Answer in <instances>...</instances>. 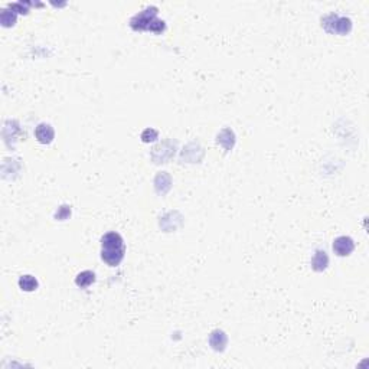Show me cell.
<instances>
[{
    "label": "cell",
    "instance_id": "cell-1",
    "mask_svg": "<svg viewBox=\"0 0 369 369\" xmlns=\"http://www.w3.org/2000/svg\"><path fill=\"white\" fill-rule=\"evenodd\" d=\"M126 245L119 232H109L101 239V258L110 267H117L124 258Z\"/></svg>",
    "mask_w": 369,
    "mask_h": 369
},
{
    "label": "cell",
    "instance_id": "cell-2",
    "mask_svg": "<svg viewBox=\"0 0 369 369\" xmlns=\"http://www.w3.org/2000/svg\"><path fill=\"white\" fill-rule=\"evenodd\" d=\"M156 13H157L156 8H147L146 11H143L139 15H136L131 19V28L134 31L147 29V31H153V32L156 33L163 32L166 26H164L163 21H157L156 19Z\"/></svg>",
    "mask_w": 369,
    "mask_h": 369
},
{
    "label": "cell",
    "instance_id": "cell-3",
    "mask_svg": "<svg viewBox=\"0 0 369 369\" xmlns=\"http://www.w3.org/2000/svg\"><path fill=\"white\" fill-rule=\"evenodd\" d=\"M353 250H355L353 239L349 238V237H339L333 242V251L336 252L337 255H340V257L349 255Z\"/></svg>",
    "mask_w": 369,
    "mask_h": 369
},
{
    "label": "cell",
    "instance_id": "cell-4",
    "mask_svg": "<svg viewBox=\"0 0 369 369\" xmlns=\"http://www.w3.org/2000/svg\"><path fill=\"white\" fill-rule=\"evenodd\" d=\"M35 136H36V139L39 143H42V144H49L51 141L54 140V129L49 126V124H39L38 127H36V130H35Z\"/></svg>",
    "mask_w": 369,
    "mask_h": 369
},
{
    "label": "cell",
    "instance_id": "cell-5",
    "mask_svg": "<svg viewBox=\"0 0 369 369\" xmlns=\"http://www.w3.org/2000/svg\"><path fill=\"white\" fill-rule=\"evenodd\" d=\"M327 264H329V257H327V254H326L325 251L322 250L316 251L315 257H313V260H312V267H313V270H316V271H323L326 267H327Z\"/></svg>",
    "mask_w": 369,
    "mask_h": 369
},
{
    "label": "cell",
    "instance_id": "cell-6",
    "mask_svg": "<svg viewBox=\"0 0 369 369\" xmlns=\"http://www.w3.org/2000/svg\"><path fill=\"white\" fill-rule=\"evenodd\" d=\"M94 282H96V274L93 271H82L81 274H78V277L75 279L76 286L81 289H85Z\"/></svg>",
    "mask_w": 369,
    "mask_h": 369
},
{
    "label": "cell",
    "instance_id": "cell-7",
    "mask_svg": "<svg viewBox=\"0 0 369 369\" xmlns=\"http://www.w3.org/2000/svg\"><path fill=\"white\" fill-rule=\"evenodd\" d=\"M19 287L25 292H33L38 289V280L32 275H22L19 279Z\"/></svg>",
    "mask_w": 369,
    "mask_h": 369
}]
</instances>
